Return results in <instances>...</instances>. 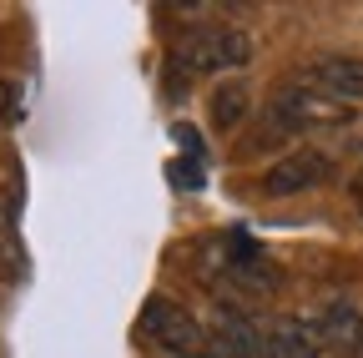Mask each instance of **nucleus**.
Segmentation results:
<instances>
[{"label": "nucleus", "instance_id": "12", "mask_svg": "<svg viewBox=\"0 0 363 358\" xmlns=\"http://www.w3.org/2000/svg\"><path fill=\"white\" fill-rule=\"evenodd\" d=\"M11 106H16V91H11V81H0V121L11 116Z\"/></svg>", "mask_w": 363, "mask_h": 358}, {"label": "nucleus", "instance_id": "8", "mask_svg": "<svg viewBox=\"0 0 363 358\" xmlns=\"http://www.w3.org/2000/svg\"><path fill=\"white\" fill-rule=\"evenodd\" d=\"M262 343H267L272 358H318L323 353V343H318L308 318H272V323H262Z\"/></svg>", "mask_w": 363, "mask_h": 358}, {"label": "nucleus", "instance_id": "1", "mask_svg": "<svg viewBox=\"0 0 363 358\" xmlns=\"http://www.w3.org/2000/svg\"><path fill=\"white\" fill-rule=\"evenodd\" d=\"M252 61V40L233 26H197L172 46V81L182 76H207V71H233Z\"/></svg>", "mask_w": 363, "mask_h": 358}, {"label": "nucleus", "instance_id": "9", "mask_svg": "<svg viewBox=\"0 0 363 358\" xmlns=\"http://www.w3.org/2000/svg\"><path fill=\"white\" fill-rule=\"evenodd\" d=\"M242 116H247V86L242 81L217 86V91H212V126L233 131V126H242Z\"/></svg>", "mask_w": 363, "mask_h": 358}, {"label": "nucleus", "instance_id": "7", "mask_svg": "<svg viewBox=\"0 0 363 358\" xmlns=\"http://www.w3.org/2000/svg\"><path fill=\"white\" fill-rule=\"evenodd\" d=\"M212 343H217V358H272L267 343H262V328L247 323L233 308H222V318L212 328Z\"/></svg>", "mask_w": 363, "mask_h": 358}, {"label": "nucleus", "instance_id": "5", "mask_svg": "<svg viewBox=\"0 0 363 358\" xmlns=\"http://www.w3.org/2000/svg\"><path fill=\"white\" fill-rule=\"evenodd\" d=\"M328 172H333V162H328L323 152H293V157L272 162V167L262 172V192H272V197H283V192H303V187L328 182Z\"/></svg>", "mask_w": 363, "mask_h": 358}, {"label": "nucleus", "instance_id": "2", "mask_svg": "<svg viewBox=\"0 0 363 358\" xmlns=\"http://www.w3.org/2000/svg\"><path fill=\"white\" fill-rule=\"evenodd\" d=\"M353 106L318 91V86H283L267 106V126L288 131V137H303V131H328V126H348Z\"/></svg>", "mask_w": 363, "mask_h": 358}, {"label": "nucleus", "instance_id": "6", "mask_svg": "<svg viewBox=\"0 0 363 358\" xmlns=\"http://www.w3.org/2000/svg\"><path fill=\"white\" fill-rule=\"evenodd\" d=\"M308 76H313L318 91H328L348 106H363V61L358 56H318L308 66Z\"/></svg>", "mask_w": 363, "mask_h": 358}, {"label": "nucleus", "instance_id": "4", "mask_svg": "<svg viewBox=\"0 0 363 358\" xmlns=\"http://www.w3.org/2000/svg\"><path fill=\"white\" fill-rule=\"evenodd\" d=\"M313 333L323 343V353L353 358V353H363V313L348 298H328L318 308V318H313Z\"/></svg>", "mask_w": 363, "mask_h": 358}, {"label": "nucleus", "instance_id": "11", "mask_svg": "<svg viewBox=\"0 0 363 358\" xmlns=\"http://www.w3.org/2000/svg\"><path fill=\"white\" fill-rule=\"evenodd\" d=\"M353 197H358V207H363V147L353 152Z\"/></svg>", "mask_w": 363, "mask_h": 358}, {"label": "nucleus", "instance_id": "10", "mask_svg": "<svg viewBox=\"0 0 363 358\" xmlns=\"http://www.w3.org/2000/svg\"><path fill=\"white\" fill-rule=\"evenodd\" d=\"M0 273H21V242H16V217L0 202Z\"/></svg>", "mask_w": 363, "mask_h": 358}, {"label": "nucleus", "instance_id": "3", "mask_svg": "<svg viewBox=\"0 0 363 358\" xmlns=\"http://www.w3.org/2000/svg\"><path fill=\"white\" fill-rule=\"evenodd\" d=\"M142 333L172 358H217L212 328H202V318H192V313L182 303H172V298H152L142 308Z\"/></svg>", "mask_w": 363, "mask_h": 358}]
</instances>
